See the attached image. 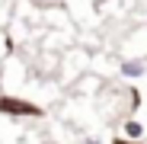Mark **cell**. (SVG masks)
I'll return each instance as SVG.
<instances>
[{
  "mask_svg": "<svg viewBox=\"0 0 147 144\" xmlns=\"http://www.w3.org/2000/svg\"><path fill=\"white\" fill-rule=\"evenodd\" d=\"M32 3H51V0H32Z\"/></svg>",
  "mask_w": 147,
  "mask_h": 144,
  "instance_id": "obj_3",
  "label": "cell"
},
{
  "mask_svg": "<svg viewBox=\"0 0 147 144\" xmlns=\"http://www.w3.org/2000/svg\"><path fill=\"white\" fill-rule=\"evenodd\" d=\"M118 138H125V141H144V122H141V118H125Z\"/></svg>",
  "mask_w": 147,
  "mask_h": 144,
  "instance_id": "obj_2",
  "label": "cell"
},
{
  "mask_svg": "<svg viewBox=\"0 0 147 144\" xmlns=\"http://www.w3.org/2000/svg\"><path fill=\"white\" fill-rule=\"evenodd\" d=\"M118 77L128 80V83H138L147 77V55H125L118 61Z\"/></svg>",
  "mask_w": 147,
  "mask_h": 144,
  "instance_id": "obj_1",
  "label": "cell"
},
{
  "mask_svg": "<svg viewBox=\"0 0 147 144\" xmlns=\"http://www.w3.org/2000/svg\"><path fill=\"white\" fill-rule=\"evenodd\" d=\"M0 99H3V96H0Z\"/></svg>",
  "mask_w": 147,
  "mask_h": 144,
  "instance_id": "obj_4",
  "label": "cell"
}]
</instances>
